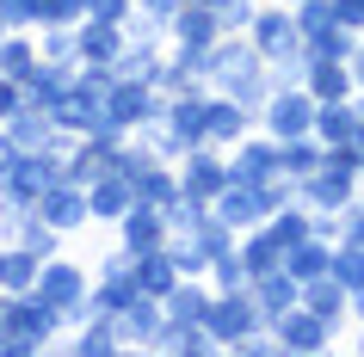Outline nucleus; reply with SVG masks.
<instances>
[{
    "mask_svg": "<svg viewBox=\"0 0 364 357\" xmlns=\"http://www.w3.org/2000/svg\"><path fill=\"white\" fill-rule=\"evenodd\" d=\"M204 87L223 99H235V105H247V111H259L272 93V80H266V56L253 50L241 31H223V38L204 50Z\"/></svg>",
    "mask_w": 364,
    "mask_h": 357,
    "instance_id": "f257e3e1",
    "label": "nucleus"
},
{
    "mask_svg": "<svg viewBox=\"0 0 364 357\" xmlns=\"http://www.w3.org/2000/svg\"><path fill=\"white\" fill-rule=\"evenodd\" d=\"M0 333H19V339H31V345H56L62 333H68V320H62V308L50 296H38V290H25V296H6L0 290Z\"/></svg>",
    "mask_w": 364,
    "mask_h": 357,
    "instance_id": "f03ea898",
    "label": "nucleus"
},
{
    "mask_svg": "<svg viewBox=\"0 0 364 357\" xmlns=\"http://www.w3.org/2000/svg\"><path fill=\"white\" fill-rule=\"evenodd\" d=\"M87 290H93V265H87V259L50 253V259L38 265V296L56 302L68 326H75V320H87Z\"/></svg>",
    "mask_w": 364,
    "mask_h": 357,
    "instance_id": "7ed1b4c3",
    "label": "nucleus"
},
{
    "mask_svg": "<svg viewBox=\"0 0 364 357\" xmlns=\"http://www.w3.org/2000/svg\"><path fill=\"white\" fill-rule=\"evenodd\" d=\"M253 326H266V320H259V308H253L247 290H210V302H204V333L216 339L223 357H229L235 339H247Z\"/></svg>",
    "mask_w": 364,
    "mask_h": 357,
    "instance_id": "20e7f679",
    "label": "nucleus"
},
{
    "mask_svg": "<svg viewBox=\"0 0 364 357\" xmlns=\"http://www.w3.org/2000/svg\"><path fill=\"white\" fill-rule=\"evenodd\" d=\"M309 123H315V99H309L303 87H272V93H266V105L253 111V130H266L272 142L309 136Z\"/></svg>",
    "mask_w": 364,
    "mask_h": 357,
    "instance_id": "39448f33",
    "label": "nucleus"
},
{
    "mask_svg": "<svg viewBox=\"0 0 364 357\" xmlns=\"http://www.w3.org/2000/svg\"><path fill=\"white\" fill-rule=\"evenodd\" d=\"M105 117H112L117 130H149L167 117V93H154L149 80H112V93H105Z\"/></svg>",
    "mask_w": 364,
    "mask_h": 357,
    "instance_id": "423d86ee",
    "label": "nucleus"
},
{
    "mask_svg": "<svg viewBox=\"0 0 364 357\" xmlns=\"http://www.w3.org/2000/svg\"><path fill=\"white\" fill-rule=\"evenodd\" d=\"M266 326L278 333V351H284V357H327V351H333V339H340L321 314H309L303 302H296V308H284L278 320H266Z\"/></svg>",
    "mask_w": 364,
    "mask_h": 357,
    "instance_id": "0eeeda50",
    "label": "nucleus"
},
{
    "mask_svg": "<svg viewBox=\"0 0 364 357\" xmlns=\"http://www.w3.org/2000/svg\"><path fill=\"white\" fill-rule=\"evenodd\" d=\"M241 38L259 50L266 62L290 56V50H303V31H296V13H290L284 0H272V6H253V25L241 31Z\"/></svg>",
    "mask_w": 364,
    "mask_h": 357,
    "instance_id": "6e6552de",
    "label": "nucleus"
},
{
    "mask_svg": "<svg viewBox=\"0 0 364 357\" xmlns=\"http://www.w3.org/2000/svg\"><path fill=\"white\" fill-rule=\"evenodd\" d=\"M173 167H179V191H192V197H204V204H210L216 191L229 185V154H223V148H210V142L186 148L179 160H173Z\"/></svg>",
    "mask_w": 364,
    "mask_h": 357,
    "instance_id": "1a4fd4ad",
    "label": "nucleus"
},
{
    "mask_svg": "<svg viewBox=\"0 0 364 357\" xmlns=\"http://www.w3.org/2000/svg\"><path fill=\"white\" fill-rule=\"evenodd\" d=\"M210 216L241 234V228H259L272 216V197H266V185H241V179H229V185L210 197Z\"/></svg>",
    "mask_w": 364,
    "mask_h": 357,
    "instance_id": "9d476101",
    "label": "nucleus"
},
{
    "mask_svg": "<svg viewBox=\"0 0 364 357\" xmlns=\"http://www.w3.org/2000/svg\"><path fill=\"white\" fill-rule=\"evenodd\" d=\"M229 154V179H241V185H266V179H278V142H272L266 130H247Z\"/></svg>",
    "mask_w": 364,
    "mask_h": 357,
    "instance_id": "9b49d317",
    "label": "nucleus"
},
{
    "mask_svg": "<svg viewBox=\"0 0 364 357\" xmlns=\"http://www.w3.org/2000/svg\"><path fill=\"white\" fill-rule=\"evenodd\" d=\"M112 228H117V246H124V253L167 246V216H161V204H142V197H130V209H124Z\"/></svg>",
    "mask_w": 364,
    "mask_h": 357,
    "instance_id": "f8f14e48",
    "label": "nucleus"
},
{
    "mask_svg": "<svg viewBox=\"0 0 364 357\" xmlns=\"http://www.w3.org/2000/svg\"><path fill=\"white\" fill-rule=\"evenodd\" d=\"M43 216V222L56 228V234H80V228H93V216H87V191L80 185H68V179H56V185L43 191L38 204H31Z\"/></svg>",
    "mask_w": 364,
    "mask_h": 357,
    "instance_id": "ddd939ff",
    "label": "nucleus"
},
{
    "mask_svg": "<svg viewBox=\"0 0 364 357\" xmlns=\"http://www.w3.org/2000/svg\"><path fill=\"white\" fill-rule=\"evenodd\" d=\"M358 117H364V93H352V99H315V123H309V136H315L321 148H340V142H352Z\"/></svg>",
    "mask_w": 364,
    "mask_h": 357,
    "instance_id": "4468645a",
    "label": "nucleus"
},
{
    "mask_svg": "<svg viewBox=\"0 0 364 357\" xmlns=\"http://www.w3.org/2000/svg\"><path fill=\"white\" fill-rule=\"evenodd\" d=\"M161 320H167V308H161L154 296H142V290H136V296L117 308V339H124V351H149L154 333H161Z\"/></svg>",
    "mask_w": 364,
    "mask_h": 357,
    "instance_id": "2eb2a0df",
    "label": "nucleus"
},
{
    "mask_svg": "<svg viewBox=\"0 0 364 357\" xmlns=\"http://www.w3.org/2000/svg\"><path fill=\"white\" fill-rule=\"evenodd\" d=\"M247 130H253L247 105H235V99H223V93H204V142H210V148H235Z\"/></svg>",
    "mask_w": 364,
    "mask_h": 357,
    "instance_id": "dca6fc26",
    "label": "nucleus"
},
{
    "mask_svg": "<svg viewBox=\"0 0 364 357\" xmlns=\"http://www.w3.org/2000/svg\"><path fill=\"white\" fill-rule=\"evenodd\" d=\"M149 351H161V357H223L216 339L204 333V320H161V333H154Z\"/></svg>",
    "mask_w": 364,
    "mask_h": 357,
    "instance_id": "f3484780",
    "label": "nucleus"
},
{
    "mask_svg": "<svg viewBox=\"0 0 364 357\" xmlns=\"http://www.w3.org/2000/svg\"><path fill=\"white\" fill-rule=\"evenodd\" d=\"M56 345H68L75 357H117L124 351V339H117V320L112 314H87L68 326V339H56Z\"/></svg>",
    "mask_w": 364,
    "mask_h": 357,
    "instance_id": "a211bd4d",
    "label": "nucleus"
},
{
    "mask_svg": "<svg viewBox=\"0 0 364 357\" xmlns=\"http://www.w3.org/2000/svg\"><path fill=\"white\" fill-rule=\"evenodd\" d=\"M247 296H253V308H259V320H278L284 308H296V302H303V283L278 265V271H259V278L247 283Z\"/></svg>",
    "mask_w": 364,
    "mask_h": 357,
    "instance_id": "6ab92c4d",
    "label": "nucleus"
},
{
    "mask_svg": "<svg viewBox=\"0 0 364 357\" xmlns=\"http://www.w3.org/2000/svg\"><path fill=\"white\" fill-rule=\"evenodd\" d=\"M303 308L321 314L333 333H346V320H352V296H346V283H333V271H321V278L303 283Z\"/></svg>",
    "mask_w": 364,
    "mask_h": 357,
    "instance_id": "aec40b11",
    "label": "nucleus"
},
{
    "mask_svg": "<svg viewBox=\"0 0 364 357\" xmlns=\"http://www.w3.org/2000/svg\"><path fill=\"white\" fill-rule=\"evenodd\" d=\"M68 80H75V62H43L38 56V68L19 80V99H25V105H38V111H50V105L68 93Z\"/></svg>",
    "mask_w": 364,
    "mask_h": 357,
    "instance_id": "412c9836",
    "label": "nucleus"
},
{
    "mask_svg": "<svg viewBox=\"0 0 364 357\" xmlns=\"http://www.w3.org/2000/svg\"><path fill=\"white\" fill-rule=\"evenodd\" d=\"M216 38H223V25L210 6H179L167 19V43H179V50H210Z\"/></svg>",
    "mask_w": 364,
    "mask_h": 357,
    "instance_id": "4be33fe9",
    "label": "nucleus"
},
{
    "mask_svg": "<svg viewBox=\"0 0 364 357\" xmlns=\"http://www.w3.org/2000/svg\"><path fill=\"white\" fill-rule=\"evenodd\" d=\"M303 93H309V99H352L358 87H352V68H346L340 56H309Z\"/></svg>",
    "mask_w": 364,
    "mask_h": 357,
    "instance_id": "5701e85b",
    "label": "nucleus"
},
{
    "mask_svg": "<svg viewBox=\"0 0 364 357\" xmlns=\"http://www.w3.org/2000/svg\"><path fill=\"white\" fill-rule=\"evenodd\" d=\"M235 253H241V265H247V278H259V271H278V265H284V241H278L266 222H259V228H241V234H235Z\"/></svg>",
    "mask_w": 364,
    "mask_h": 357,
    "instance_id": "b1692460",
    "label": "nucleus"
},
{
    "mask_svg": "<svg viewBox=\"0 0 364 357\" xmlns=\"http://www.w3.org/2000/svg\"><path fill=\"white\" fill-rule=\"evenodd\" d=\"M130 278H136V290H142V296L161 302L173 283H179V271H173L167 246H149V253H130Z\"/></svg>",
    "mask_w": 364,
    "mask_h": 357,
    "instance_id": "393cba45",
    "label": "nucleus"
},
{
    "mask_svg": "<svg viewBox=\"0 0 364 357\" xmlns=\"http://www.w3.org/2000/svg\"><path fill=\"white\" fill-rule=\"evenodd\" d=\"M117 50H124V25H105V19L75 25V56L80 62H117Z\"/></svg>",
    "mask_w": 364,
    "mask_h": 357,
    "instance_id": "a878e982",
    "label": "nucleus"
},
{
    "mask_svg": "<svg viewBox=\"0 0 364 357\" xmlns=\"http://www.w3.org/2000/svg\"><path fill=\"white\" fill-rule=\"evenodd\" d=\"M161 123L179 136V148H198V142H204V93H173Z\"/></svg>",
    "mask_w": 364,
    "mask_h": 357,
    "instance_id": "bb28decb",
    "label": "nucleus"
},
{
    "mask_svg": "<svg viewBox=\"0 0 364 357\" xmlns=\"http://www.w3.org/2000/svg\"><path fill=\"white\" fill-rule=\"evenodd\" d=\"M38 253L31 246H19V241H6L0 246V290L6 296H25V290H38Z\"/></svg>",
    "mask_w": 364,
    "mask_h": 357,
    "instance_id": "cd10ccee",
    "label": "nucleus"
},
{
    "mask_svg": "<svg viewBox=\"0 0 364 357\" xmlns=\"http://www.w3.org/2000/svg\"><path fill=\"white\" fill-rule=\"evenodd\" d=\"M80 191H87V216H93V222H117V216L130 209V185H124L117 172H99L93 185H80Z\"/></svg>",
    "mask_w": 364,
    "mask_h": 357,
    "instance_id": "c85d7f7f",
    "label": "nucleus"
},
{
    "mask_svg": "<svg viewBox=\"0 0 364 357\" xmlns=\"http://www.w3.org/2000/svg\"><path fill=\"white\" fill-rule=\"evenodd\" d=\"M327 265H333V241H321V234H309V241L284 246V271H290V278H296V283L321 278Z\"/></svg>",
    "mask_w": 364,
    "mask_h": 357,
    "instance_id": "c756f323",
    "label": "nucleus"
},
{
    "mask_svg": "<svg viewBox=\"0 0 364 357\" xmlns=\"http://www.w3.org/2000/svg\"><path fill=\"white\" fill-rule=\"evenodd\" d=\"M204 302H210V283L204 278H179L161 296V308H167V320H204Z\"/></svg>",
    "mask_w": 364,
    "mask_h": 357,
    "instance_id": "7c9ffc66",
    "label": "nucleus"
},
{
    "mask_svg": "<svg viewBox=\"0 0 364 357\" xmlns=\"http://www.w3.org/2000/svg\"><path fill=\"white\" fill-rule=\"evenodd\" d=\"M173 191H179V167L173 160H154V167H142L130 179V197H142V204H167Z\"/></svg>",
    "mask_w": 364,
    "mask_h": 357,
    "instance_id": "2f4dec72",
    "label": "nucleus"
},
{
    "mask_svg": "<svg viewBox=\"0 0 364 357\" xmlns=\"http://www.w3.org/2000/svg\"><path fill=\"white\" fill-rule=\"evenodd\" d=\"M31 68H38V38H31V31H6V38H0V75L25 80Z\"/></svg>",
    "mask_w": 364,
    "mask_h": 357,
    "instance_id": "473e14b6",
    "label": "nucleus"
},
{
    "mask_svg": "<svg viewBox=\"0 0 364 357\" xmlns=\"http://www.w3.org/2000/svg\"><path fill=\"white\" fill-rule=\"evenodd\" d=\"M266 228H272L284 246H296V241H309V234H315V209H303L296 197H290V204H278V209L266 216Z\"/></svg>",
    "mask_w": 364,
    "mask_h": 357,
    "instance_id": "72a5a7b5",
    "label": "nucleus"
},
{
    "mask_svg": "<svg viewBox=\"0 0 364 357\" xmlns=\"http://www.w3.org/2000/svg\"><path fill=\"white\" fill-rule=\"evenodd\" d=\"M321 167V142L315 136H290V142H278V172L284 179H303V172Z\"/></svg>",
    "mask_w": 364,
    "mask_h": 357,
    "instance_id": "f704fd0d",
    "label": "nucleus"
},
{
    "mask_svg": "<svg viewBox=\"0 0 364 357\" xmlns=\"http://www.w3.org/2000/svg\"><path fill=\"white\" fill-rule=\"evenodd\" d=\"M161 216H167V234H192V228L210 216V204H204V197H192V191H173L167 204H161Z\"/></svg>",
    "mask_w": 364,
    "mask_h": 357,
    "instance_id": "c9c22d12",
    "label": "nucleus"
},
{
    "mask_svg": "<svg viewBox=\"0 0 364 357\" xmlns=\"http://www.w3.org/2000/svg\"><path fill=\"white\" fill-rule=\"evenodd\" d=\"M352 43H358V31H346V25L340 19H333V25H321V31H309V38H303V50H309V56H352Z\"/></svg>",
    "mask_w": 364,
    "mask_h": 357,
    "instance_id": "e433bc0d",
    "label": "nucleus"
},
{
    "mask_svg": "<svg viewBox=\"0 0 364 357\" xmlns=\"http://www.w3.org/2000/svg\"><path fill=\"white\" fill-rule=\"evenodd\" d=\"M124 43H130V50H149V56H167V25L130 13V19H124Z\"/></svg>",
    "mask_w": 364,
    "mask_h": 357,
    "instance_id": "4c0bfd02",
    "label": "nucleus"
},
{
    "mask_svg": "<svg viewBox=\"0 0 364 357\" xmlns=\"http://www.w3.org/2000/svg\"><path fill=\"white\" fill-rule=\"evenodd\" d=\"M62 241H68V234H56V228L43 222L38 209H25V222H19V246H31L38 259H50V253H62Z\"/></svg>",
    "mask_w": 364,
    "mask_h": 357,
    "instance_id": "58836bf2",
    "label": "nucleus"
},
{
    "mask_svg": "<svg viewBox=\"0 0 364 357\" xmlns=\"http://www.w3.org/2000/svg\"><path fill=\"white\" fill-rule=\"evenodd\" d=\"M31 38H38V56L43 62H80L75 56V25H38Z\"/></svg>",
    "mask_w": 364,
    "mask_h": 357,
    "instance_id": "ea45409f",
    "label": "nucleus"
},
{
    "mask_svg": "<svg viewBox=\"0 0 364 357\" xmlns=\"http://www.w3.org/2000/svg\"><path fill=\"white\" fill-rule=\"evenodd\" d=\"M333 283H346V296L352 290H364V246H346V241H333Z\"/></svg>",
    "mask_w": 364,
    "mask_h": 357,
    "instance_id": "a19ab883",
    "label": "nucleus"
},
{
    "mask_svg": "<svg viewBox=\"0 0 364 357\" xmlns=\"http://www.w3.org/2000/svg\"><path fill=\"white\" fill-rule=\"evenodd\" d=\"M204 283H210V290H247V265H241V253H216L210 259V271H204Z\"/></svg>",
    "mask_w": 364,
    "mask_h": 357,
    "instance_id": "79ce46f5",
    "label": "nucleus"
},
{
    "mask_svg": "<svg viewBox=\"0 0 364 357\" xmlns=\"http://www.w3.org/2000/svg\"><path fill=\"white\" fill-rule=\"evenodd\" d=\"M167 259H173V271H179V278H204V253H198V241L192 234H167Z\"/></svg>",
    "mask_w": 364,
    "mask_h": 357,
    "instance_id": "37998d69",
    "label": "nucleus"
},
{
    "mask_svg": "<svg viewBox=\"0 0 364 357\" xmlns=\"http://www.w3.org/2000/svg\"><path fill=\"white\" fill-rule=\"evenodd\" d=\"M253 6H259V0H210V13H216L223 31H247V25H253Z\"/></svg>",
    "mask_w": 364,
    "mask_h": 357,
    "instance_id": "c03bdc74",
    "label": "nucleus"
},
{
    "mask_svg": "<svg viewBox=\"0 0 364 357\" xmlns=\"http://www.w3.org/2000/svg\"><path fill=\"white\" fill-rule=\"evenodd\" d=\"M229 357H284V351H278V333H272V326H253L247 339H235Z\"/></svg>",
    "mask_w": 364,
    "mask_h": 357,
    "instance_id": "a18cd8bd",
    "label": "nucleus"
},
{
    "mask_svg": "<svg viewBox=\"0 0 364 357\" xmlns=\"http://www.w3.org/2000/svg\"><path fill=\"white\" fill-rule=\"evenodd\" d=\"M333 241H346V246H364V197H352V204L340 209V228H333Z\"/></svg>",
    "mask_w": 364,
    "mask_h": 357,
    "instance_id": "49530a36",
    "label": "nucleus"
},
{
    "mask_svg": "<svg viewBox=\"0 0 364 357\" xmlns=\"http://www.w3.org/2000/svg\"><path fill=\"white\" fill-rule=\"evenodd\" d=\"M6 31H38V0H0Z\"/></svg>",
    "mask_w": 364,
    "mask_h": 357,
    "instance_id": "de8ad7c7",
    "label": "nucleus"
},
{
    "mask_svg": "<svg viewBox=\"0 0 364 357\" xmlns=\"http://www.w3.org/2000/svg\"><path fill=\"white\" fill-rule=\"evenodd\" d=\"M136 13V0H87V19H105V25H124Z\"/></svg>",
    "mask_w": 364,
    "mask_h": 357,
    "instance_id": "09e8293b",
    "label": "nucleus"
},
{
    "mask_svg": "<svg viewBox=\"0 0 364 357\" xmlns=\"http://www.w3.org/2000/svg\"><path fill=\"white\" fill-rule=\"evenodd\" d=\"M333 19H340L346 31H364V0H333Z\"/></svg>",
    "mask_w": 364,
    "mask_h": 357,
    "instance_id": "8fccbe9b",
    "label": "nucleus"
},
{
    "mask_svg": "<svg viewBox=\"0 0 364 357\" xmlns=\"http://www.w3.org/2000/svg\"><path fill=\"white\" fill-rule=\"evenodd\" d=\"M179 6H186V0H136V13H142V19H161V25H167Z\"/></svg>",
    "mask_w": 364,
    "mask_h": 357,
    "instance_id": "3c124183",
    "label": "nucleus"
},
{
    "mask_svg": "<svg viewBox=\"0 0 364 357\" xmlns=\"http://www.w3.org/2000/svg\"><path fill=\"white\" fill-rule=\"evenodd\" d=\"M19 105H25V99H19V80H6V75H0V123L19 111Z\"/></svg>",
    "mask_w": 364,
    "mask_h": 357,
    "instance_id": "603ef678",
    "label": "nucleus"
},
{
    "mask_svg": "<svg viewBox=\"0 0 364 357\" xmlns=\"http://www.w3.org/2000/svg\"><path fill=\"white\" fill-rule=\"evenodd\" d=\"M346 68H352V87L364 93V31H358V43H352V56H346Z\"/></svg>",
    "mask_w": 364,
    "mask_h": 357,
    "instance_id": "864d4df0",
    "label": "nucleus"
},
{
    "mask_svg": "<svg viewBox=\"0 0 364 357\" xmlns=\"http://www.w3.org/2000/svg\"><path fill=\"white\" fill-rule=\"evenodd\" d=\"M352 154H358V172H364V117H358V130H352Z\"/></svg>",
    "mask_w": 364,
    "mask_h": 357,
    "instance_id": "5fc2aeb1",
    "label": "nucleus"
},
{
    "mask_svg": "<svg viewBox=\"0 0 364 357\" xmlns=\"http://www.w3.org/2000/svg\"><path fill=\"white\" fill-rule=\"evenodd\" d=\"M358 351H364V320H358Z\"/></svg>",
    "mask_w": 364,
    "mask_h": 357,
    "instance_id": "6e6d98bb",
    "label": "nucleus"
},
{
    "mask_svg": "<svg viewBox=\"0 0 364 357\" xmlns=\"http://www.w3.org/2000/svg\"><path fill=\"white\" fill-rule=\"evenodd\" d=\"M186 6H210V0H186Z\"/></svg>",
    "mask_w": 364,
    "mask_h": 357,
    "instance_id": "4d7b16f0",
    "label": "nucleus"
},
{
    "mask_svg": "<svg viewBox=\"0 0 364 357\" xmlns=\"http://www.w3.org/2000/svg\"><path fill=\"white\" fill-rule=\"evenodd\" d=\"M284 6H296V0H284Z\"/></svg>",
    "mask_w": 364,
    "mask_h": 357,
    "instance_id": "13d9d810",
    "label": "nucleus"
}]
</instances>
